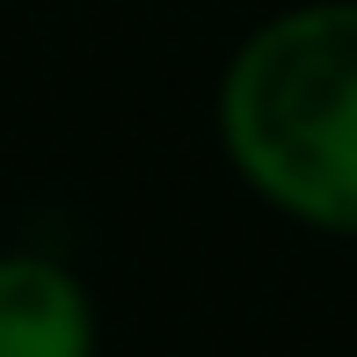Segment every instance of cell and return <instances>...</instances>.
I'll return each mask as SVG.
<instances>
[{"instance_id":"7a4b0ae2","label":"cell","mask_w":357,"mask_h":357,"mask_svg":"<svg viewBox=\"0 0 357 357\" xmlns=\"http://www.w3.org/2000/svg\"><path fill=\"white\" fill-rule=\"evenodd\" d=\"M102 321H95L88 284L59 255L15 248L0 255V357H95Z\"/></svg>"},{"instance_id":"6da1fadb","label":"cell","mask_w":357,"mask_h":357,"mask_svg":"<svg viewBox=\"0 0 357 357\" xmlns=\"http://www.w3.org/2000/svg\"><path fill=\"white\" fill-rule=\"evenodd\" d=\"M219 153L291 226L357 241V0H291L219 73Z\"/></svg>"}]
</instances>
